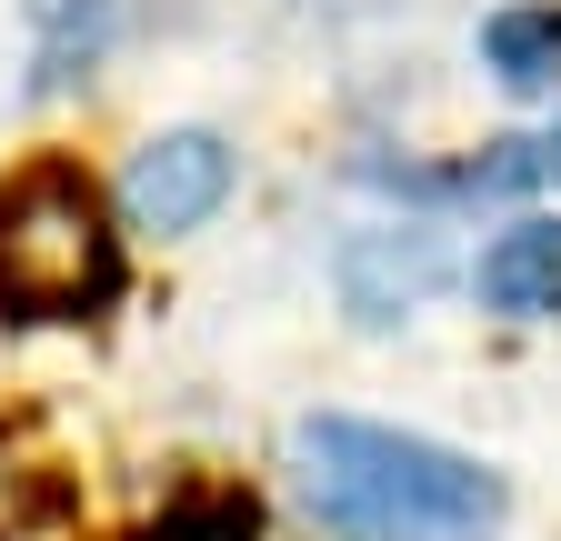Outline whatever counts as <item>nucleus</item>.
Listing matches in <instances>:
<instances>
[{
    "mask_svg": "<svg viewBox=\"0 0 561 541\" xmlns=\"http://www.w3.org/2000/svg\"><path fill=\"white\" fill-rule=\"evenodd\" d=\"M81 521V471H70L41 422H0V541H50Z\"/></svg>",
    "mask_w": 561,
    "mask_h": 541,
    "instance_id": "nucleus-6",
    "label": "nucleus"
},
{
    "mask_svg": "<svg viewBox=\"0 0 561 541\" xmlns=\"http://www.w3.org/2000/svg\"><path fill=\"white\" fill-rule=\"evenodd\" d=\"M121 0H31V91H70L101 71Z\"/></svg>",
    "mask_w": 561,
    "mask_h": 541,
    "instance_id": "nucleus-8",
    "label": "nucleus"
},
{
    "mask_svg": "<svg viewBox=\"0 0 561 541\" xmlns=\"http://www.w3.org/2000/svg\"><path fill=\"white\" fill-rule=\"evenodd\" d=\"M291 461H301L321 531L341 541H491L512 511L491 461L391 431V422H351V412H311L291 431Z\"/></svg>",
    "mask_w": 561,
    "mask_h": 541,
    "instance_id": "nucleus-1",
    "label": "nucleus"
},
{
    "mask_svg": "<svg viewBox=\"0 0 561 541\" xmlns=\"http://www.w3.org/2000/svg\"><path fill=\"white\" fill-rule=\"evenodd\" d=\"M121 541H261V492H241V482H181L151 521H130Z\"/></svg>",
    "mask_w": 561,
    "mask_h": 541,
    "instance_id": "nucleus-10",
    "label": "nucleus"
},
{
    "mask_svg": "<svg viewBox=\"0 0 561 541\" xmlns=\"http://www.w3.org/2000/svg\"><path fill=\"white\" fill-rule=\"evenodd\" d=\"M371 181L411 191V200H522V191H561V120L551 130H522V141H491L481 161H451V171H391V161H362Z\"/></svg>",
    "mask_w": 561,
    "mask_h": 541,
    "instance_id": "nucleus-5",
    "label": "nucleus"
},
{
    "mask_svg": "<svg viewBox=\"0 0 561 541\" xmlns=\"http://www.w3.org/2000/svg\"><path fill=\"white\" fill-rule=\"evenodd\" d=\"M481 60L502 91H551L561 81V0H512L481 21Z\"/></svg>",
    "mask_w": 561,
    "mask_h": 541,
    "instance_id": "nucleus-9",
    "label": "nucleus"
},
{
    "mask_svg": "<svg viewBox=\"0 0 561 541\" xmlns=\"http://www.w3.org/2000/svg\"><path fill=\"white\" fill-rule=\"evenodd\" d=\"M442 281H451V251H442L432 221H381V231H351L341 241V311L362 321V331L411 321Z\"/></svg>",
    "mask_w": 561,
    "mask_h": 541,
    "instance_id": "nucleus-4",
    "label": "nucleus"
},
{
    "mask_svg": "<svg viewBox=\"0 0 561 541\" xmlns=\"http://www.w3.org/2000/svg\"><path fill=\"white\" fill-rule=\"evenodd\" d=\"M231 200V141L221 130H151L121 171V211L140 231H201Z\"/></svg>",
    "mask_w": 561,
    "mask_h": 541,
    "instance_id": "nucleus-3",
    "label": "nucleus"
},
{
    "mask_svg": "<svg viewBox=\"0 0 561 541\" xmlns=\"http://www.w3.org/2000/svg\"><path fill=\"white\" fill-rule=\"evenodd\" d=\"M121 291H130V231L111 191L70 151L21 161L0 181V321L11 331L101 321Z\"/></svg>",
    "mask_w": 561,
    "mask_h": 541,
    "instance_id": "nucleus-2",
    "label": "nucleus"
},
{
    "mask_svg": "<svg viewBox=\"0 0 561 541\" xmlns=\"http://www.w3.org/2000/svg\"><path fill=\"white\" fill-rule=\"evenodd\" d=\"M471 291L502 311V321H561V221L531 211V221H512V231H491Z\"/></svg>",
    "mask_w": 561,
    "mask_h": 541,
    "instance_id": "nucleus-7",
    "label": "nucleus"
}]
</instances>
